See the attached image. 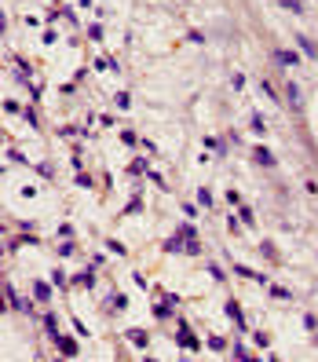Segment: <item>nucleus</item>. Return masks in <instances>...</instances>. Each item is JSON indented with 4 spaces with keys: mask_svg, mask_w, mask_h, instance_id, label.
<instances>
[{
    "mask_svg": "<svg viewBox=\"0 0 318 362\" xmlns=\"http://www.w3.org/2000/svg\"><path fill=\"white\" fill-rule=\"evenodd\" d=\"M256 161L264 165V169H274V154H271L267 146H256Z\"/></svg>",
    "mask_w": 318,
    "mask_h": 362,
    "instance_id": "39448f33",
    "label": "nucleus"
},
{
    "mask_svg": "<svg viewBox=\"0 0 318 362\" xmlns=\"http://www.w3.org/2000/svg\"><path fill=\"white\" fill-rule=\"evenodd\" d=\"M55 344L62 348V355H66V359H73V355H77V340H70V337H59Z\"/></svg>",
    "mask_w": 318,
    "mask_h": 362,
    "instance_id": "20e7f679",
    "label": "nucleus"
},
{
    "mask_svg": "<svg viewBox=\"0 0 318 362\" xmlns=\"http://www.w3.org/2000/svg\"><path fill=\"white\" fill-rule=\"evenodd\" d=\"M285 95H289V106H293L296 114H300V110H304V99H300V85H285Z\"/></svg>",
    "mask_w": 318,
    "mask_h": 362,
    "instance_id": "f03ea898",
    "label": "nucleus"
},
{
    "mask_svg": "<svg viewBox=\"0 0 318 362\" xmlns=\"http://www.w3.org/2000/svg\"><path fill=\"white\" fill-rule=\"evenodd\" d=\"M33 296H37L41 304H48V300H51V289H48L44 282H33Z\"/></svg>",
    "mask_w": 318,
    "mask_h": 362,
    "instance_id": "0eeeda50",
    "label": "nucleus"
},
{
    "mask_svg": "<svg viewBox=\"0 0 318 362\" xmlns=\"http://www.w3.org/2000/svg\"><path fill=\"white\" fill-rule=\"evenodd\" d=\"M274 59L282 62V66H296V62H300V55H296V51H285V48H278V51H274Z\"/></svg>",
    "mask_w": 318,
    "mask_h": 362,
    "instance_id": "7ed1b4c3",
    "label": "nucleus"
},
{
    "mask_svg": "<svg viewBox=\"0 0 318 362\" xmlns=\"http://www.w3.org/2000/svg\"><path fill=\"white\" fill-rule=\"evenodd\" d=\"M227 315H230V318H234V322H238V326H241V329H245V315H241V308H238V304H234V300H227Z\"/></svg>",
    "mask_w": 318,
    "mask_h": 362,
    "instance_id": "6e6552de",
    "label": "nucleus"
},
{
    "mask_svg": "<svg viewBox=\"0 0 318 362\" xmlns=\"http://www.w3.org/2000/svg\"><path fill=\"white\" fill-rule=\"evenodd\" d=\"M296 44H300V51L307 55V59H318V48H315V44H311V41H307V37H304V33H300V37H296Z\"/></svg>",
    "mask_w": 318,
    "mask_h": 362,
    "instance_id": "423d86ee",
    "label": "nucleus"
},
{
    "mask_svg": "<svg viewBox=\"0 0 318 362\" xmlns=\"http://www.w3.org/2000/svg\"><path fill=\"white\" fill-rule=\"evenodd\" d=\"M154 315H157V318H168V315H172V308H168V304H154Z\"/></svg>",
    "mask_w": 318,
    "mask_h": 362,
    "instance_id": "4468645a",
    "label": "nucleus"
},
{
    "mask_svg": "<svg viewBox=\"0 0 318 362\" xmlns=\"http://www.w3.org/2000/svg\"><path fill=\"white\" fill-rule=\"evenodd\" d=\"M209 348L212 351H223V348H227V340H223V337H209Z\"/></svg>",
    "mask_w": 318,
    "mask_h": 362,
    "instance_id": "2eb2a0df",
    "label": "nucleus"
},
{
    "mask_svg": "<svg viewBox=\"0 0 318 362\" xmlns=\"http://www.w3.org/2000/svg\"><path fill=\"white\" fill-rule=\"evenodd\" d=\"M88 37H91V41H99V37H102V26H99V22L88 26Z\"/></svg>",
    "mask_w": 318,
    "mask_h": 362,
    "instance_id": "6ab92c4d",
    "label": "nucleus"
},
{
    "mask_svg": "<svg viewBox=\"0 0 318 362\" xmlns=\"http://www.w3.org/2000/svg\"><path fill=\"white\" fill-rule=\"evenodd\" d=\"M121 139H125V146H139V139H136V132H128V128H125V132H121Z\"/></svg>",
    "mask_w": 318,
    "mask_h": 362,
    "instance_id": "dca6fc26",
    "label": "nucleus"
},
{
    "mask_svg": "<svg viewBox=\"0 0 318 362\" xmlns=\"http://www.w3.org/2000/svg\"><path fill=\"white\" fill-rule=\"evenodd\" d=\"M230 355H234V359H249V351H245V344H234V348H230Z\"/></svg>",
    "mask_w": 318,
    "mask_h": 362,
    "instance_id": "f3484780",
    "label": "nucleus"
},
{
    "mask_svg": "<svg viewBox=\"0 0 318 362\" xmlns=\"http://www.w3.org/2000/svg\"><path fill=\"white\" fill-rule=\"evenodd\" d=\"M205 146H209V150H216V154H227V146H223L216 136H205Z\"/></svg>",
    "mask_w": 318,
    "mask_h": 362,
    "instance_id": "9d476101",
    "label": "nucleus"
},
{
    "mask_svg": "<svg viewBox=\"0 0 318 362\" xmlns=\"http://www.w3.org/2000/svg\"><path fill=\"white\" fill-rule=\"evenodd\" d=\"M282 7H289V11H296V15H304V11H307L300 0H282Z\"/></svg>",
    "mask_w": 318,
    "mask_h": 362,
    "instance_id": "9b49d317",
    "label": "nucleus"
},
{
    "mask_svg": "<svg viewBox=\"0 0 318 362\" xmlns=\"http://www.w3.org/2000/svg\"><path fill=\"white\" fill-rule=\"evenodd\" d=\"M315 344H318V337H315Z\"/></svg>",
    "mask_w": 318,
    "mask_h": 362,
    "instance_id": "aec40b11",
    "label": "nucleus"
},
{
    "mask_svg": "<svg viewBox=\"0 0 318 362\" xmlns=\"http://www.w3.org/2000/svg\"><path fill=\"white\" fill-rule=\"evenodd\" d=\"M271 296H278V300H293V293L282 289V285H271Z\"/></svg>",
    "mask_w": 318,
    "mask_h": 362,
    "instance_id": "f8f14e48",
    "label": "nucleus"
},
{
    "mask_svg": "<svg viewBox=\"0 0 318 362\" xmlns=\"http://www.w3.org/2000/svg\"><path fill=\"white\" fill-rule=\"evenodd\" d=\"M128 340H132L136 348H146V333L143 329H128Z\"/></svg>",
    "mask_w": 318,
    "mask_h": 362,
    "instance_id": "1a4fd4ad",
    "label": "nucleus"
},
{
    "mask_svg": "<svg viewBox=\"0 0 318 362\" xmlns=\"http://www.w3.org/2000/svg\"><path fill=\"white\" fill-rule=\"evenodd\" d=\"M252 132H267V121L260 114H252Z\"/></svg>",
    "mask_w": 318,
    "mask_h": 362,
    "instance_id": "ddd939ff",
    "label": "nucleus"
},
{
    "mask_svg": "<svg viewBox=\"0 0 318 362\" xmlns=\"http://www.w3.org/2000/svg\"><path fill=\"white\" fill-rule=\"evenodd\" d=\"M176 340H180V348H186V351H201V344H198V337H194V333L190 329H180V337H176Z\"/></svg>",
    "mask_w": 318,
    "mask_h": 362,
    "instance_id": "f257e3e1",
    "label": "nucleus"
},
{
    "mask_svg": "<svg viewBox=\"0 0 318 362\" xmlns=\"http://www.w3.org/2000/svg\"><path fill=\"white\" fill-rule=\"evenodd\" d=\"M198 201L201 205H212V190H198Z\"/></svg>",
    "mask_w": 318,
    "mask_h": 362,
    "instance_id": "a211bd4d",
    "label": "nucleus"
}]
</instances>
